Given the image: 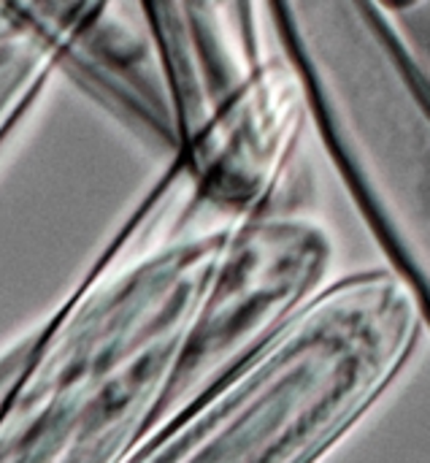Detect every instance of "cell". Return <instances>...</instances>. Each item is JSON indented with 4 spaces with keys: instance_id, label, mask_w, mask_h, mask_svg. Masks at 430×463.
<instances>
[{
    "instance_id": "1",
    "label": "cell",
    "mask_w": 430,
    "mask_h": 463,
    "mask_svg": "<svg viewBox=\"0 0 430 463\" xmlns=\"http://www.w3.org/2000/svg\"><path fill=\"white\" fill-rule=\"evenodd\" d=\"M228 225L171 163L27 334L0 396V463H127L141 450Z\"/></svg>"
},
{
    "instance_id": "2",
    "label": "cell",
    "mask_w": 430,
    "mask_h": 463,
    "mask_svg": "<svg viewBox=\"0 0 430 463\" xmlns=\"http://www.w3.org/2000/svg\"><path fill=\"white\" fill-rule=\"evenodd\" d=\"M420 309L388 271L325 285L217 396L127 463H317L409 361Z\"/></svg>"
},
{
    "instance_id": "3",
    "label": "cell",
    "mask_w": 430,
    "mask_h": 463,
    "mask_svg": "<svg viewBox=\"0 0 430 463\" xmlns=\"http://www.w3.org/2000/svg\"><path fill=\"white\" fill-rule=\"evenodd\" d=\"M331 160L430 320V98L379 3H266Z\"/></svg>"
},
{
    "instance_id": "4",
    "label": "cell",
    "mask_w": 430,
    "mask_h": 463,
    "mask_svg": "<svg viewBox=\"0 0 430 463\" xmlns=\"http://www.w3.org/2000/svg\"><path fill=\"white\" fill-rule=\"evenodd\" d=\"M171 98L173 165L220 220L276 212L309 119L301 79L274 41L268 5L144 3Z\"/></svg>"
},
{
    "instance_id": "5",
    "label": "cell",
    "mask_w": 430,
    "mask_h": 463,
    "mask_svg": "<svg viewBox=\"0 0 430 463\" xmlns=\"http://www.w3.org/2000/svg\"><path fill=\"white\" fill-rule=\"evenodd\" d=\"M331 263V233L306 214L230 222L146 442L236 380L325 288Z\"/></svg>"
},
{
    "instance_id": "6",
    "label": "cell",
    "mask_w": 430,
    "mask_h": 463,
    "mask_svg": "<svg viewBox=\"0 0 430 463\" xmlns=\"http://www.w3.org/2000/svg\"><path fill=\"white\" fill-rule=\"evenodd\" d=\"M65 76L103 114L173 163L176 133L163 60L138 0H19Z\"/></svg>"
},
{
    "instance_id": "7",
    "label": "cell",
    "mask_w": 430,
    "mask_h": 463,
    "mask_svg": "<svg viewBox=\"0 0 430 463\" xmlns=\"http://www.w3.org/2000/svg\"><path fill=\"white\" fill-rule=\"evenodd\" d=\"M385 19L401 46V54L430 98V0L407 5H382Z\"/></svg>"
}]
</instances>
